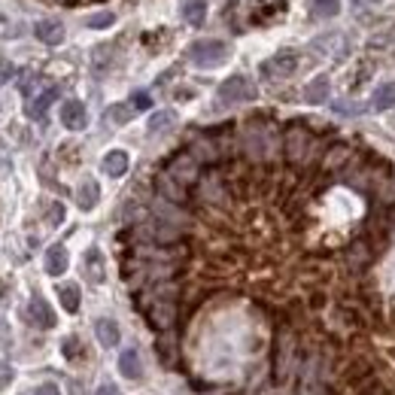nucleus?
Segmentation results:
<instances>
[{"label": "nucleus", "mask_w": 395, "mask_h": 395, "mask_svg": "<svg viewBox=\"0 0 395 395\" xmlns=\"http://www.w3.org/2000/svg\"><path fill=\"white\" fill-rule=\"evenodd\" d=\"M158 189H162V195L164 198H171V201H183L186 198V191H183V186L177 183V179H171V177H158Z\"/></svg>", "instance_id": "27"}, {"label": "nucleus", "mask_w": 395, "mask_h": 395, "mask_svg": "<svg viewBox=\"0 0 395 395\" xmlns=\"http://www.w3.org/2000/svg\"><path fill=\"white\" fill-rule=\"evenodd\" d=\"M98 201H100V186H98V179H83L76 189V204L79 210H95L98 207Z\"/></svg>", "instance_id": "17"}, {"label": "nucleus", "mask_w": 395, "mask_h": 395, "mask_svg": "<svg viewBox=\"0 0 395 395\" xmlns=\"http://www.w3.org/2000/svg\"><path fill=\"white\" fill-rule=\"evenodd\" d=\"M189 61L201 70H216L228 61V43L222 40H198L189 46Z\"/></svg>", "instance_id": "1"}, {"label": "nucleus", "mask_w": 395, "mask_h": 395, "mask_svg": "<svg viewBox=\"0 0 395 395\" xmlns=\"http://www.w3.org/2000/svg\"><path fill=\"white\" fill-rule=\"evenodd\" d=\"M295 70H298V55L292 52V49L277 52L274 58L262 64V73H265V76H277V79H280V76H292Z\"/></svg>", "instance_id": "5"}, {"label": "nucleus", "mask_w": 395, "mask_h": 395, "mask_svg": "<svg viewBox=\"0 0 395 395\" xmlns=\"http://www.w3.org/2000/svg\"><path fill=\"white\" fill-rule=\"evenodd\" d=\"M61 353H64V359H73V362H76V359H83V353H85L83 341H79L76 335H67L61 341Z\"/></svg>", "instance_id": "28"}, {"label": "nucleus", "mask_w": 395, "mask_h": 395, "mask_svg": "<svg viewBox=\"0 0 395 395\" xmlns=\"http://www.w3.org/2000/svg\"><path fill=\"white\" fill-rule=\"evenodd\" d=\"M55 98H58V88H55V85H46L43 92H33V98H28V116L31 119H43Z\"/></svg>", "instance_id": "12"}, {"label": "nucleus", "mask_w": 395, "mask_h": 395, "mask_svg": "<svg viewBox=\"0 0 395 395\" xmlns=\"http://www.w3.org/2000/svg\"><path fill=\"white\" fill-rule=\"evenodd\" d=\"M131 119H134V107L131 104H112L107 110V122H112V125H128Z\"/></svg>", "instance_id": "26"}, {"label": "nucleus", "mask_w": 395, "mask_h": 395, "mask_svg": "<svg viewBox=\"0 0 395 395\" xmlns=\"http://www.w3.org/2000/svg\"><path fill=\"white\" fill-rule=\"evenodd\" d=\"M46 219H49V225H61L64 222V204H52Z\"/></svg>", "instance_id": "34"}, {"label": "nucleus", "mask_w": 395, "mask_h": 395, "mask_svg": "<svg viewBox=\"0 0 395 395\" xmlns=\"http://www.w3.org/2000/svg\"><path fill=\"white\" fill-rule=\"evenodd\" d=\"M371 377H374V365H371L368 359H362V356L353 359V362L347 365V371H344V383H347V386H353V389L359 386V383L371 380Z\"/></svg>", "instance_id": "13"}, {"label": "nucleus", "mask_w": 395, "mask_h": 395, "mask_svg": "<svg viewBox=\"0 0 395 395\" xmlns=\"http://www.w3.org/2000/svg\"><path fill=\"white\" fill-rule=\"evenodd\" d=\"M307 146H310V134L304 128H289L286 134V155L289 162H304V155H307Z\"/></svg>", "instance_id": "10"}, {"label": "nucleus", "mask_w": 395, "mask_h": 395, "mask_svg": "<svg viewBox=\"0 0 395 395\" xmlns=\"http://www.w3.org/2000/svg\"><path fill=\"white\" fill-rule=\"evenodd\" d=\"M201 195L210 198V201H216L219 198V179L216 177H207L204 183H201Z\"/></svg>", "instance_id": "30"}, {"label": "nucleus", "mask_w": 395, "mask_h": 395, "mask_svg": "<svg viewBox=\"0 0 395 395\" xmlns=\"http://www.w3.org/2000/svg\"><path fill=\"white\" fill-rule=\"evenodd\" d=\"M9 347V325L0 320V349H6Z\"/></svg>", "instance_id": "38"}, {"label": "nucleus", "mask_w": 395, "mask_h": 395, "mask_svg": "<svg viewBox=\"0 0 395 395\" xmlns=\"http://www.w3.org/2000/svg\"><path fill=\"white\" fill-rule=\"evenodd\" d=\"M33 37H37L40 43H46V46H61L64 43V25L55 19H43L33 25Z\"/></svg>", "instance_id": "9"}, {"label": "nucleus", "mask_w": 395, "mask_h": 395, "mask_svg": "<svg viewBox=\"0 0 395 395\" xmlns=\"http://www.w3.org/2000/svg\"><path fill=\"white\" fill-rule=\"evenodd\" d=\"M119 371H122V377H128V380H143V359L137 349H122Z\"/></svg>", "instance_id": "18"}, {"label": "nucleus", "mask_w": 395, "mask_h": 395, "mask_svg": "<svg viewBox=\"0 0 395 395\" xmlns=\"http://www.w3.org/2000/svg\"><path fill=\"white\" fill-rule=\"evenodd\" d=\"M198 158L191 155V152H183V155H177L171 164H167V177L177 179L179 186H191L198 179Z\"/></svg>", "instance_id": "3"}, {"label": "nucleus", "mask_w": 395, "mask_h": 395, "mask_svg": "<svg viewBox=\"0 0 395 395\" xmlns=\"http://www.w3.org/2000/svg\"><path fill=\"white\" fill-rule=\"evenodd\" d=\"M189 152L195 155L198 162H204V164H210V162H216V158H219V152H216V146H213V140H204V137L191 143V149H189Z\"/></svg>", "instance_id": "24"}, {"label": "nucleus", "mask_w": 395, "mask_h": 395, "mask_svg": "<svg viewBox=\"0 0 395 395\" xmlns=\"http://www.w3.org/2000/svg\"><path fill=\"white\" fill-rule=\"evenodd\" d=\"M95 395H122V389L116 386V383H104V386H98Z\"/></svg>", "instance_id": "37"}, {"label": "nucleus", "mask_w": 395, "mask_h": 395, "mask_svg": "<svg viewBox=\"0 0 395 395\" xmlns=\"http://www.w3.org/2000/svg\"><path fill=\"white\" fill-rule=\"evenodd\" d=\"M174 122H177V112L174 110H158L149 116V131L152 134H162L167 128H174Z\"/></svg>", "instance_id": "25"}, {"label": "nucleus", "mask_w": 395, "mask_h": 395, "mask_svg": "<svg viewBox=\"0 0 395 395\" xmlns=\"http://www.w3.org/2000/svg\"><path fill=\"white\" fill-rule=\"evenodd\" d=\"M67 268H70V256H67V246H64V243H52L49 250H46V274H49V277H61Z\"/></svg>", "instance_id": "14"}, {"label": "nucleus", "mask_w": 395, "mask_h": 395, "mask_svg": "<svg viewBox=\"0 0 395 395\" xmlns=\"http://www.w3.org/2000/svg\"><path fill=\"white\" fill-rule=\"evenodd\" d=\"M337 13H341V0H310L313 19H335Z\"/></svg>", "instance_id": "22"}, {"label": "nucleus", "mask_w": 395, "mask_h": 395, "mask_svg": "<svg viewBox=\"0 0 395 395\" xmlns=\"http://www.w3.org/2000/svg\"><path fill=\"white\" fill-rule=\"evenodd\" d=\"M112 21H116V16L104 9V13H92V16H88V19H85V25H88V28H95V31H104V28L112 25Z\"/></svg>", "instance_id": "29"}, {"label": "nucleus", "mask_w": 395, "mask_h": 395, "mask_svg": "<svg viewBox=\"0 0 395 395\" xmlns=\"http://www.w3.org/2000/svg\"><path fill=\"white\" fill-rule=\"evenodd\" d=\"M95 335H98V344L100 347H116L122 341V332H119V322L116 320H107V316H100L95 322Z\"/></svg>", "instance_id": "16"}, {"label": "nucleus", "mask_w": 395, "mask_h": 395, "mask_svg": "<svg viewBox=\"0 0 395 395\" xmlns=\"http://www.w3.org/2000/svg\"><path fill=\"white\" fill-rule=\"evenodd\" d=\"M131 107H134V110H149L152 100H149V95H146V92H134V95H131Z\"/></svg>", "instance_id": "33"}, {"label": "nucleus", "mask_w": 395, "mask_h": 395, "mask_svg": "<svg viewBox=\"0 0 395 395\" xmlns=\"http://www.w3.org/2000/svg\"><path fill=\"white\" fill-rule=\"evenodd\" d=\"M58 301L67 313H76L79 310V301H83V292H79L76 283H61L58 286Z\"/></svg>", "instance_id": "21"}, {"label": "nucleus", "mask_w": 395, "mask_h": 395, "mask_svg": "<svg viewBox=\"0 0 395 395\" xmlns=\"http://www.w3.org/2000/svg\"><path fill=\"white\" fill-rule=\"evenodd\" d=\"M304 100H307L310 107H320V104H325V100H329V76H325V73H320L316 79H310V83H307V88H304Z\"/></svg>", "instance_id": "19"}, {"label": "nucleus", "mask_w": 395, "mask_h": 395, "mask_svg": "<svg viewBox=\"0 0 395 395\" xmlns=\"http://www.w3.org/2000/svg\"><path fill=\"white\" fill-rule=\"evenodd\" d=\"M61 125L67 131H83L88 125V110L83 100H64L61 104Z\"/></svg>", "instance_id": "8"}, {"label": "nucleus", "mask_w": 395, "mask_h": 395, "mask_svg": "<svg viewBox=\"0 0 395 395\" xmlns=\"http://www.w3.org/2000/svg\"><path fill=\"white\" fill-rule=\"evenodd\" d=\"M356 395H383V386H380L374 377H371V380H365V383H359V386H356Z\"/></svg>", "instance_id": "31"}, {"label": "nucleus", "mask_w": 395, "mask_h": 395, "mask_svg": "<svg viewBox=\"0 0 395 395\" xmlns=\"http://www.w3.org/2000/svg\"><path fill=\"white\" fill-rule=\"evenodd\" d=\"M33 395H61V392H58V386H55V383H43V386L33 389Z\"/></svg>", "instance_id": "35"}, {"label": "nucleus", "mask_w": 395, "mask_h": 395, "mask_svg": "<svg viewBox=\"0 0 395 395\" xmlns=\"http://www.w3.org/2000/svg\"><path fill=\"white\" fill-rule=\"evenodd\" d=\"M256 85L246 76H228L219 85V104H243V100H256Z\"/></svg>", "instance_id": "2"}, {"label": "nucleus", "mask_w": 395, "mask_h": 395, "mask_svg": "<svg viewBox=\"0 0 395 395\" xmlns=\"http://www.w3.org/2000/svg\"><path fill=\"white\" fill-rule=\"evenodd\" d=\"M25 316H28L31 325H37V329H52V325H55V313H52V307L46 304L43 295H31Z\"/></svg>", "instance_id": "7"}, {"label": "nucleus", "mask_w": 395, "mask_h": 395, "mask_svg": "<svg viewBox=\"0 0 395 395\" xmlns=\"http://www.w3.org/2000/svg\"><path fill=\"white\" fill-rule=\"evenodd\" d=\"M9 76H13V64H6L4 58H0V85L9 83Z\"/></svg>", "instance_id": "36"}, {"label": "nucleus", "mask_w": 395, "mask_h": 395, "mask_svg": "<svg viewBox=\"0 0 395 395\" xmlns=\"http://www.w3.org/2000/svg\"><path fill=\"white\" fill-rule=\"evenodd\" d=\"M392 125H395V119H392Z\"/></svg>", "instance_id": "40"}, {"label": "nucleus", "mask_w": 395, "mask_h": 395, "mask_svg": "<svg viewBox=\"0 0 395 395\" xmlns=\"http://www.w3.org/2000/svg\"><path fill=\"white\" fill-rule=\"evenodd\" d=\"M268 137H270V131H265L262 125H250L246 134H243L246 152H250L253 158H265L268 155Z\"/></svg>", "instance_id": "11"}, {"label": "nucleus", "mask_w": 395, "mask_h": 395, "mask_svg": "<svg viewBox=\"0 0 395 395\" xmlns=\"http://www.w3.org/2000/svg\"><path fill=\"white\" fill-rule=\"evenodd\" d=\"M13 377H16V371L9 368V362H4V359H0V392H4L9 383H13Z\"/></svg>", "instance_id": "32"}, {"label": "nucleus", "mask_w": 395, "mask_h": 395, "mask_svg": "<svg viewBox=\"0 0 395 395\" xmlns=\"http://www.w3.org/2000/svg\"><path fill=\"white\" fill-rule=\"evenodd\" d=\"M83 270H85V280L92 286H100L107 280V262H104V253H100L98 246H88V250H85Z\"/></svg>", "instance_id": "6"}, {"label": "nucleus", "mask_w": 395, "mask_h": 395, "mask_svg": "<svg viewBox=\"0 0 395 395\" xmlns=\"http://www.w3.org/2000/svg\"><path fill=\"white\" fill-rule=\"evenodd\" d=\"M128 164H131V158L125 149H110L104 155V162H100V167H104V174L112 177V179H119V177H125L128 174Z\"/></svg>", "instance_id": "15"}, {"label": "nucleus", "mask_w": 395, "mask_h": 395, "mask_svg": "<svg viewBox=\"0 0 395 395\" xmlns=\"http://www.w3.org/2000/svg\"><path fill=\"white\" fill-rule=\"evenodd\" d=\"M371 104H374V110H392L395 107V83H380Z\"/></svg>", "instance_id": "23"}, {"label": "nucleus", "mask_w": 395, "mask_h": 395, "mask_svg": "<svg viewBox=\"0 0 395 395\" xmlns=\"http://www.w3.org/2000/svg\"><path fill=\"white\" fill-rule=\"evenodd\" d=\"M389 356H392V359H395V349H389Z\"/></svg>", "instance_id": "39"}, {"label": "nucleus", "mask_w": 395, "mask_h": 395, "mask_svg": "<svg viewBox=\"0 0 395 395\" xmlns=\"http://www.w3.org/2000/svg\"><path fill=\"white\" fill-rule=\"evenodd\" d=\"M179 16H183L189 25H204L207 19V0H179Z\"/></svg>", "instance_id": "20"}, {"label": "nucleus", "mask_w": 395, "mask_h": 395, "mask_svg": "<svg viewBox=\"0 0 395 395\" xmlns=\"http://www.w3.org/2000/svg\"><path fill=\"white\" fill-rule=\"evenodd\" d=\"M146 316H149V322L155 325V329L167 332L174 325V320H177V304L171 298H155L149 304V310H146Z\"/></svg>", "instance_id": "4"}]
</instances>
